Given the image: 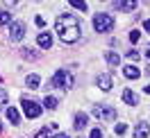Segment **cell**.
I'll return each mask as SVG.
<instances>
[{
    "mask_svg": "<svg viewBox=\"0 0 150 138\" xmlns=\"http://www.w3.org/2000/svg\"><path fill=\"white\" fill-rule=\"evenodd\" d=\"M55 32L64 43H75L80 39V34H82V23L73 14H62L55 20Z\"/></svg>",
    "mask_w": 150,
    "mask_h": 138,
    "instance_id": "cell-1",
    "label": "cell"
},
{
    "mask_svg": "<svg viewBox=\"0 0 150 138\" xmlns=\"http://www.w3.org/2000/svg\"><path fill=\"white\" fill-rule=\"evenodd\" d=\"M114 18L109 16V14H96L93 16V29L98 32V34H103V32H112L114 29Z\"/></svg>",
    "mask_w": 150,
    "mask_h": 138,
    "instance_id": "cell-2",
    "label": "cell"
},
{
    "mask_svg": "<svg viewBox=\"0 0 150 138\" xmlns=\"http://www.w3.org/2000/svg\"><path fill=\"white\" fill-rule=\"evenodd\" d=\"M52 84H55L57 88H64V91H68V88H73V75H71V70H57L55 77H52Z\"/></svg>",
    "mask_w": 150,
    "mask_h": 138,
    "instance_id": "cell-3",
    "label": "cell"
},
{
    "mask_svg": "<svg viewBox=\"0 0 150 138\" xmlns=\"http://www.w3.org/2000/svg\"><path fill=\"white\" fill-rule=\"evenodd\" d=\"M91 113H93V118H98V120H114L116 118V111H114L112 106H107V104H96L93 109H91Z\"/></svg>",
    "mask_w": 150,
    "mask_h": 138,
    "instance_id": "cell-4",
    "label": "cell"
},
{
    "mask_svg": "<svg viewBox=\"0 0 150 138\" xmlns=\"http://www.w3.org/2000/svg\"><path fill=\"white\" fill-rule=\"evenodd\" d=\"M23 36H25V23L11 20L9 23V39L14 41V43H18V41H23Z\"/></svg>",
    "mask_w": 150,
    "mask_h": 138,
    "instance_id": "cell-5",
    "label": "cell"
},
{
    "mask_svg": "<svg viewBox=\"0 0 150 138\" xmlns=\"http://www.w3.org/2000/svg\"><path fill=\"white\" fill-rule=\"evenodd\" d=\"M21 106H23V113L28 116V118H39L41 116V106H39L34 100H21Z\"/></svg>",
    "mask_w": 150,
    "mask_h": 138,
    "instance_id": "cell-6",
    "label": "cell"
},
{
    "mask_svg": "<svg viewBox=\"0 0 150 138\" xmlns=\"http://www.w3.org/2000/svg\"><path fill=\"white\" fill-rule=\"evenodd\" d=\"M96 84H98V88H100L103 93H109V91H112V75H109V73H103V75H98Z\"/></svg>",
    "mask_w": 150,
    "mask_h": 138,
    "instance_id": "cell-7",
    "label": "cell"
},
{
    "mask_svg": "<svg viewBox=\"0 0 150 138\" xmlns=\"http://www.w3.org/2000/svg\"><path fill=\"white\" fill-rule=\"evenodd\" d=\"M37 43H39V48H43V50H48V48L52 46V36L48 34V32H41L37 36Z\"/></svg>",
    "mask_w": 150,
    "mask_h": 138,
    "instance_id": "cell-8",
    "label": "cell"
},
{
    "mask_svg": "<svg viewBox=\"0 0 150 138\" xmlns=\"http://www.w3.org/2000/svg\"><path fill=\"white\" fill-rule=\"evenodd\" d=\"M150 134V125L148 122H139L137 127H134V138H146Z\"/></svg>",
    "mask_w": 150,
    "mask_h": 138,
    "instance_id": "cell-9",
    "label": "cell"
},
{
    "mask_svg": "<svg viewBox=\"0 0 150 138\" xmlns=\"http://www.w3.org/2000/svg\"><path fill=\"white\" fill-rule=\"evenodd\" d=\"M123 75H125V77H127V79H139L141 77V70L139 68H137V66H125V68H123Z\"/></svg>",
    "mask_w": 150,
    "mask_h": 138,
    "instance_id": "cell-10",
    "label": "cell"
},
{
    "mask_svg": "<svg viewBox=\"0 0 150 138\" xmlns=\"http://www.w3.org/2000/svg\"><path fill=\"white\" fill-rule=\"evenodd\" d=\"M123 102L130 104V106H134V104L139 102V95H137L134 91H130V88H125V91H123Z\"/></svg>",
    "mask_w": 150,
    "mask_h": 138,
    "instance_id": "cell-11",
    "label": "cell"
},
{
    "mask_svg": "<svg viewBox=\"0 0 150 138\" xmlns=\"http://www.w3.org/2000/svg\"><path fill=\"white\" fill-rule=\"evenodd\" d=\"M86 120H89V116H86V113H82V111H80V113H75V118H73V127L77 129V131H80V129H84L86 127Z\"/></svg>",
    "mask_w": 150,
    "mask_h": 138,
    "instance_id": "cell-12",
    "label": "cell"
},
{
    "mask_svg": "<svg viewBox=\"0 0 150 138\" xmlns=\"http://www.w3.org/2000/svg\"><path fill=\"white\" fill-rule=\"evenodd\" d=\"M137 5H139V0H121L118 2V9L121 11H134Z\"/></svg>",
    "mask_w": 150,
    "mask_h": 138,
    "instance_id": "cell-13",
    "label": "cell"
},
{
    "mask_svg": "<svg viewBox=\"0 0 150 138\" xmlns=\"http://www.w3.org/2000/svg\"><path fill=\"white\" fill-rule=\"evenodd\" d=\"M5 111H7V120H9L11 125H18V122H21V113L14 109V106H7Z\"/></svg>",
    "mask_w": 150,
    "mask_h": 138,
    "instance_id": "cell-14",
    "label": "cell"
},
{
    "mask_svg": "<svg viewBox=\"0 0 150 138\" xmlns=\"http://www.w3.org/2000/svg\"><path fill=\"white\" fill-rule=\"evenodd\" d=\"M39 84H41V77H39V75H28V77H25V86L32 88V91L39 88Z\"/></svg>",
    "mask_w": 150,
    "mask_h": 138,
    "instance_id": "cell-15",
    "label": "cell"
},
{
    "mask_svg": "<svg viewBox=\"0 0 150 138\" xmlns=\"http://www.w3.org/2000/svg\"><path fill=\"white\" fill-rule=\"evenodd\" d=\"M21 57L28 59V61H37V59H39L37 50H32V48H23V50H21Z\"/></svg>",
    "mask_w": 150,
    "mask_h": 138,
    "instance_id": "cell-16",
    "label": "cell"
},
{
    "mask_svg": "<svg viewBox=\"0 0 150 138\" xmlns=\"http://www.w3.org/2000/svg\"><path fill=\"white\" fill-rule=\"evenodd\" d=\"M105 59H107V64L112 66V68H116V66L121 64V57L116 55V52H105Z\"/></svg>",
    "mask_w": 150,
    "mask_h": 138,
    "instance_id": "cell-17",
    "label": "cell"
},
{
    "mask_svg": "<svg viewBox=\"0 0 150 138\" xmlns=\"http://www.w3.org/2000/svg\"><path fill=\"white\" fill-rule=\"evenodd\" d=\"M43 104H46V109L55 111V109H57V104H59V102H57V97H55V95H48L46 100H43Z\"/></svg>",
    "mask_w": 150,
    "mask_h": 138,
    "instance_id": "cell-18",
    "label": "cell"
},
{
    "mask_svg": "<svg viewBox=\"0 0 150 138\" xmlns=\"http://www.w3.org/2000/svg\"><path fill=\"white\" fill-rule=\"evenodd\" d=\"M9 23H11V14L7 9L0 11V25H9Z\"/></svg>",
    "mask_w": 150,
    "mask_h": 138,
    "instance_id": "cell-19",
    "label": "cell"
},
{
    "mask_svg": "<svg viewBox=\"0 0 150 138\" xmlns=\"http://www.w3.org/2000/svg\"><path fill=\"white\" fill-rule=\"evenodd\" d=\"M71 5H73L75 9H80V11H86V2L84 0H68Z\"/></svg>",
    "mask_w": 150,
    "mask_h": 138,
    "instance_id": "cell-20",
    "label": "cell"
},
{
    "mask_svg": "<svg viewBox=\"0 0 150 138\" xmlns=\"http://www.w3.org/2000/svg\"><path fill=\"white\" fill-rule=\"evenodd\" d=\"M7 100H9V97H7V91L0 88V109H7Z\"/></svg>",
    "mask_w": 150,
    "mask_h": 138,
    "instance_id": "cell-21",
    "label": "cell"
},
{
    "mask_svg": "<svg viewBox=\"0 0 150 138\" xmlns=\"http://www.w3.org/2000/svg\"><path fill=\"white\" fill-rule=\"evenodd\" d=\"M125 131H127V125H123V122H118V125L114 127V134H118V136H123Z\"/></svg>",
    "mask_w": 150,
    "mask_h": 138,
    "instance_id": "cell-22",
    "label": "cell"
},
{
    "mask_svg": "<svg viewBox=\"0 0 150 138\" xmlns=\"http://www.w3.org/2000/svg\"><path fill=\"white\" fill-rule=\"evenodd\" d=\"M34 138H50V127H48V129H41V131H37V134H34Z\"/></svg>",
    "mask_w": 150,
    "mask_h": 138,
    "instance_id": "cell-23",
    "label": "cell"
},
{
    "mask_svg": "<svg viewBox=\"0 0 150 138\" xmlns=\"http://www.w3.org/2000/svg\"><path fill=\"white\" fill-rule=\"evenodd\" d=\"M139 39H141V32H139V29H132V32H130V41H132V43H137Z\"/></svg>",
    "mask_w": 150,
    "mask_h": 138,
    "instance_id": "cell-24",
    "label": "cell"
},
{
    "mask_svg": "<svg viewBox=\"0 0 150 138\" xmlns=\"http://www.w3.org/2000/svg\"><path fill=\"white\" fill-rule=\"evenodd\" d=\"M127 59H130V61H137V59H139V52H137V50H130V52H127Z\"/></svg>",
    "mask_w": 150,
    "mask_h": 138,
    "instance_id": "cell-25",
    "label": "cell"
},
{
    "mask_svg": "<svg viewBox=\"0 0 150 138\" xmlns=\"http://www.w3.org/2000/svg\"><path fill=\"white\" fill-rule=\"evenodd\" d=\"M89 138H103V131H100V129H93V131L89 134Z\"/></svg>",
    "mask_w": 150,
    "mask_h": 138,
    "instance_id": "cell-26",
    "label": "cell"
},
{
    "mask_svg": "<svg viewBox=\"0 0 150 138\" xmlns=\"http://www.w3.org/2000/svg\"><path fill=\"white\" fill-rule=\"evenodd\" d=\"M7 7H16V5H21V0H2Z\"/></svg>",
    "mask_w": 150,
    "mask_h": 138,
    "instance_id": "cell-27",
    "label": "cell"
},
{
    "mask_svg": "<svg viewBox=\"0 0 150 138\" xmlns=\"http://www.w3.org/2000/svg\"><path fill=\"white\" fill-rule=\"evenodd\" d=\"M34 23H37L39 27H46V18H43V16H37V20H34Z\"/></svg>",
    "mask_w": 150,
    "mask_h": 138,
    "instance_id": "cell-28",
    "label": "cell"
},
{
    "mask_svg": "<svg viewBox=\"0 0 150 138\" xmlns=\"http://www.w3.org/2000/svg\"><path fill=\"white\" fill-rule=\"evenodd\" d=\"M143 29H146V32H150V20H143Z\"/></svg>",
    "mask_w": 150,
    "mask_h": 138,
    "instance_id": "cell-29",
    "label": "cell"
},
{
    "mask_svg": "<svg viewBox=\"0 0 150 138\" xmlns=\"http://www.w3.org/2000/svg\"><path fill=\"white\" fill-rule=\"evenodd\" d=\"M55 138H71V136H68V134H64V131H62V134H55Z\"/></svg>",
    "mask_w": 150,
    "mask_h": 138,
    "instance_id": "cell-30",
    "label": "cell"
},
{
    "mask_svg": "<svg viewBox=\"0 0 150 138\" xmlns=\"http://www.w3.org/2000/svg\"><path fill=\"white\" fill-rule=\"evenodd\" d=\"M143 91H146V93H148V95H150V84H148V86H146V88H143Z\"/></svg>",
    "mask_w": 150,
    "mask_h": 138,
    "instance_id": "cell-31",
    "label": "cell"
},
{
    "mask_svg": "<svg viewBox=\"0 0 150 138\" xmlns=\"http://www.w3.org/2000/svg\"><path fill=\"white\" fill-rule=\"evenodd\" d=\"M146 57H148V59H150V46H148V52H146Z\"/></svg>",
    "mask_w": 150,
    "mask_h": 138,
    "instance_id": "cell-32",
    "label": "cell"
},
{
    "mask_svg": "<svg viewBox=\"0 0 150 138\" xmlns=\"http://www.w3.org/2000/svg\"><path fill=\"white\" fill-rule=\"evenodd\" d=\"M146 2H150V0H146Z\"/></svg>",
    "mask_w": 150,
    "mask_h": 138,
    "instance_id": "cell-33",
    "label": "cell"
},
{
    "mask_svg": "<svg viewBox=\"0 0 150 138\" xmlns=\"http://www.w3.org/2000/svg\"><path fill=\"white\" fill-rule=\"evenodd\" d=\"M103 2H107V0H103Z\"/></svg>",
    "mask_w": 150,
    "mask_h": 138,
    "instance_id": "cell-34",
    "label": "cell"
},
{
    "mask_svg": "<svg viewBox=\"0 0 150 138\" xmlns=\"http://www.w3.org/2000/svg\"><path fill=\"white\" fill-rule=\"evenodd\" d=\"M0 127H2V125H0Z\"/></svg>",
    "mask_w": 150,
    "mask_h": 138,
    "instance_id": "cell-35",
    "label": "cell"
}]
</instances>
